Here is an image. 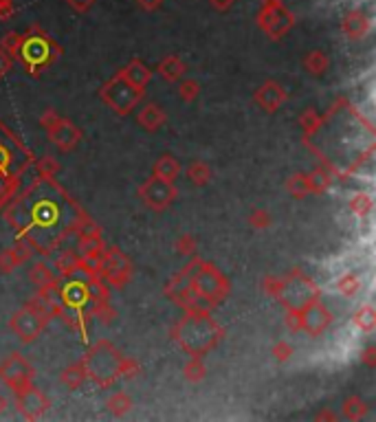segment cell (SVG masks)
<instances>
[{
	"instance_id": "obj_26",
	"label": "cell",
	"mask_w": 376,
	"mask_h": 422,
	"mask_svg": "<svg viewBox=\"0 0 376 422\" xmlns=\"http://www.w3.org/2000/svg\"><path fill=\"white\" fill-rule=\"evenodd\" d=\"M323 122H326V117H321L314 108H306L299 117V126H301V130H304V139H312L314 135H317V132L323 128Z\"/></svg>"
},
{
	"instance_id": "obj_47",
	"label": "cell",
	"mask_w": 376,
	"mask_h": 422,
	"mask_svg": "<svg viewBox=\"0 0 376 422\" xmlns=\"http://www.w3.org/2000/svg\"><path fill=\"white\" fill-rule=\"evenodd\" d=\"M271 354L280 361V363H284V361H288L290 356H293V345H290L288 341H277L271 347Z\"/></svg>"
},
{
	"instance_id": "obj_13",
	"label": "cell",
	"mask_w": 376,
	"mask_h": 422,
	"mask_svg": "<svg viewBox=\"0 0 376 422\" xmlns=\"http://www.w3.org/2000/svg\"><path fill=\"white\" fill-rule=\"evenodd\" d=\"M178 191L174 187V183L169 180H163L159 176H150L145 183L139 187V198L143 200V204L152 211H165L172 207V202L176 200Z\"/></svg>"
},
{
	"instance_id": "obj_48",
	"label": "cell",
	"mask_w": 376,
	"mask_h": 422,
	"mask_svg": "<svg viewBox=\"0 0 376 422\" xmlns=\"http://www.w3.org/2000/svg\"><path fill=\"white\" fill-rule=\"evenodd\" d=\"M286 325H288V330H293V332L301 330V312H299V308H286Z\"/></svg>"
},
{
	"instance_id": "obj_24",
	"label": "cell",
	"mask_w": 376,
	"mask_h": 422,
	"mask_svg": "<svg viewBox=\"0 0 376 422\" xmlns=\"http://www.w3.org/2000/svg\"><path fill=\"white\" fill-rule=\"evenodd\" d=\"M121 73H124V77H126L130 84H135V86L141 88V90H145V86H148L150 79H152L150 68L145 66L141 59H132V62H130L126 68H121Z\"/></svg>"
},
{
	"instance_id": "obj_53",
	"label": "cell",
	"mask_w": 376,
	"mask_h": 422,
	"mask_svg": "<svg viewBox=\"0 0 376 422\" xmlns=\"http://www.w3.org/2000/svg\"><path fill=\"white\" fill-rule=\"evenodd\" d=\"M317 418L319 420H335V416L330 412H321V414H317Z\"/></svg>"
},
{
	"instance_id": "obj_34",
	"label": "cell",
	"mask_w": 376,
	"mask_h": 422,
	"mask_svg": "<svg viewBox=\"0 0 376 422\" xmlns=\"http://www.w3.org/2000/svg\"><path fill=\"white\" fill-rule=\"evenodd\" d=\"M286 191L293 198H304L310 194V183H308V174H293V176H288L286 180Z\"/></svg>"
},
{
	"instance_id": "obj_29",
	"label": "cell",
	"mask_w": 376,
	"mask_h": 422,
	"mask_svg": "<svg viewBox=\"0 0 376 422\" xmlns=\"http://www.w3.org/2000/svg\"><path fill=\"white\" fill-rule=\"evenodd\" d=\"M361 277L357 273H344L335 284V291L344 297H355L361 291Z\"/></svg>"
},
{
	"instance_id": "obj_18",
	"label": "cell",
	"mask_w": 376,
	"mask_h": 422,
	"mask_svg": "<svg viewBox=\"0 0 376 422\" xmlns=\"http://www.w3.org/2000/svg\"><path fill=\"white\" fill-rule=\"evenodd\" d=\"M260 25L262 29L271 35V38H280V35H284L290 25H293V16L286 14V11L280 7V5H273L271 11H264V14L260 16Z\"/></svg>"
},
{
	"instance_id": "obj_10",
	"label": "cell",
	"mask_w": 376,
	"mask_h": 422,
	"mask_svg": "<svg viewBox=\"0 0 376 422\" xmlns=\"http://www.w3.org/2000/svg\"><path fill=\"white\" fill-rule=\"evenodd\" d=\"M205 260H200V258H196L194 256L183 269H180L172 280H169L167 284H165V288H163V293H165V297H169L174 301V304L178 306V308H183V310H194V308H205V306H200V301L194 297V293H191V286H189V282H191V275L196 273L198 269H200V264H203Z\"/></svg>"
},
{
	"instance_id": "obj_8",
	"label": "cell",
	"mask_w": 376,
	"mask_h": 422,
	"mask_svg": "<svg viewBox=\"0 0 376 422\" xmlns=\"http://www.w3.org/2000/svg\"><path fill=\"white\" fill-rule=\"evenodd\" d=\"M100 97L115 115L126 117L132 113V108H137V104L143 99V90L137 88L135 84H130L124 77V73L119 70V73H115L100 88Z\"/></svg>"
},
{
	"instance_id": "obj_16",
	"label": "cell",
	"mask_w": 376,
	"mask_h": 422,
	"mask_svg": "<svg viewBox=\"0 0 376 422\" xmlns=\"http://www.w3.org/2000/svg\"><path fill=\"white\" fill-rule=\"evenodd\" d=\"M14 396H16V407L24 420H38L46 414V409L51 407L48 398L40 390H35L33 383L27 385V387L16 390Z\"/></svg>"
},
{
	"instance_id": "obj_20",
	"label": "cell",
	"mask_w": 376,
	"mask_h": 422,
	"mask_svg": "<svg viewBox=\"0 0 376 422\" xmlns=\"http://www.w3.org/2000/svg\"><path fill=\"white\" fill-rule=\"evenodd\" d=\"M38 297L48 306V310L53 312V319L59 317V312H62V308H64V295H62V282H59L57 277L53 282H48V284L38 288Z\"/></svg>"
},
{
	"instance_id": "obj_50",
	"label": "cell",
	"mask_w": 376,
	"mask_h": 422,
	"mask_svg": "<svg viewBox=\"0 0 376 422\" xmlns=\"http://www.w3.org/2000/svg\"><path fill=\"white\" fill-rule=\"evenodd\" d=\"M361 358H363V363H366L368 367H376V347L374 345L366 347V352L361 354Z\"/></svg>"
},
{
	"instance_id": "obj_52",
	"label": "cell",
	"mask_w": 376,
	"mask_h": 422,
	"mask_svg": "<svg viewBox=\"0 0 376 422\" xmlns=\"http://www.w3.org/2000/svg\"><path fill=\"white\" fill-rule=\"evenodd\" d=\"M229 5H232V0H214V7L216 9H227Z\"/></svg>"
},
{
	"instance_id": "obj_27",
	"label": "cell",
	"mask_w": 376,
	"mask_h": 422,
	"mask_svg": "<svg viewBox=\"0 0 376 422\" xmlns=\"http://www.w3.org/2000/svg\"><path fill=\"white\" fill-rule=\"evenodd\" d=\"M59 381H62V385H66L68 390H77V387H82V385L88 381L86 370H84L82 361H77V363L68 365L62 374H59Z\"/></svg>"
},
{
	"instance_id": "obj_30",
	"label": "cell",
	"mask_w": 376,
	"mask_h": 422,
	"mask_svg": "<svg viewBox=\"0 0 376 422\" xmlns=\"http://www.w3.org/2000/svg\"><path fill=\"white\" fill-rule=\"evenodd\" d=\"M29 280H31V284L35 286V288H40V286H44V284H48V282H53L55 280V273H53V269H51V264H46V262H42V260H38L31 267V271H29Z\"/></svg>"
},
{
	"instance_id": "obj_25",
	"label": "cell",
	"mask_w": 376,
	"mask_h": 422,
	"mask_svg": "<svg viewBox=\"0 0 376 422\" xmlns=\"http://www.w3.org/2000/svg\"><path fill=\"white\" fill-rule=\"evenodd\" d=\"M152 174L163 178V180H169V183H174V180L178 178V174H180V165H178V161L174 159L172 154H163L161 159L154 163Z\"/></svg>"
},
{
	"instance_id": "obj_14",
	"label": "cell",
	"mask_w": 376,
	"mask_h": 422,
	"mask_svg": "<svg viewBox=\"0 0 376 422\" xmlns=\"http://www.w3.org/2000/svg\"><path fill=\"white\" fill-rule=\"evenodd\" d=\"M33 376H35V372H33L31 363L18 352L7 356L3 363H0V381H3L11 392L31 385Z\"/></svg>"
},
{
	"instance_id": "obj_23",
	"label": "cell",
	"mask_w": 376,
	"mask_h": 422,
	"mask_svg": "<svg viewBox=\"0 0 376 422\" xmlns=\"http://www.w3.org/2000/svg\"><path fill=\"white\" fill-rule=\"evenodd\" d=\"M159 75L163 81H169V84H174L178 79H183L185 75V62L180 59L178 55H167L165 59H161L159 62Z\"/></svg>"
},
{
	"instance_id": "obj_31",
	"label": "cell",
	"mask_w": 376,
	"mask_h": 422,
	"mask_svg": "<svg viewBox=\"0 0 376 422\" xmlns=\"http://www.w3.org/2000/svg\"><path fill=\"white\" fill-rule=\"evenodd\" d=\"M352 323L361 332H372L376 328V310H374V306H370V304L361 306L352 315Z\"/></svg>"
},
{
	"instance_id": "obj_41",
	"label": "cell",
	"mask_w": 376,
	"mask_h": 422,
	"mask_svg": "<svg viewBox=\"0 0 376 422\" xmlns=\"http://www.w3.org/2000/svg\"><path fill=\"white\" fill-rule=\"evenodd\" d=\"M20 258L16 256V251L14 249H3L0 251V273L3 275H9V273H14L18 267H20Z\"/></svg>"
},
{
	"instance_id": "obj_42",
	"label": "cell",
	"mask_w": 376,
	"mask_h": 422,
	"mask_svg": "<svg viewBox=\"0 0 376 422\" xmlns=\"http://www.w3.org/2000/svg\"><path fill=\"white\" fill-rule=\"evenodd\" d=\"M282 288H284V277H264L262 280V291L266 293V297H271L275 301H280Z\"/></svg>"
},
{
	"instance_id": "obj_44",
	"label": "cell",
	"mask_w": 376,
	"mask_h": 422,
	"mask_svg": "<svg viewBox=\"0 0 376 422\" xmlns=\"http://www.w3.org/2000/svg\"><path fill=\"white\" fill-rule=\"evenodd\" d=\"M196 249H198V242H196V238L189 236V233H183L178 240H176V253L178 256H196Z\"/></svg>"
},
{
	"instance_id": "obj_4",
	"label": "cell",
	"mask_w": 376,
	"mask_h": 422,
	"mask_svg": "<svg viewBox=\"0 0 376 422\" xmlns=\"http://www.w3.org/2000/svg\"><path fill=\"white\" fill-rule=\"evenodd\" d=\"M33 163L27 146L0 122V211L22 187V176Z\"/></svg>"
},
{
	"instance_id": "obj_3",
	"label": "cell",
	"mask_w": 376,
	"mask_h": 422,
	"mask_svg": "<svg viewBox=\"0 0 376 422\" xmlns=\"http://www.w3.org/2000/svg\"><path fill=\"white\" fill-rule=\"evenodd\" d=\"M86 376L95 381L100 387H111L117 378H135L139 376L141 365L135 358L124 356L111 341H97L82 358Z\"/></svg>"
},
{
	"instance_id": "obj_51",
	"label": "cell",
	"mask_w": 376,
	"mask_h": 422,
	"mask_svg": "<svg viewBox=\"0 0 376 422\" xmlns=\"http://www.w3.org/2000/svg\"><path fill=\"white\" fill-rule=\"evenodd\" d=\"M70 3H73V7H75V9L84 11V9H86V7L93 3V0H70Z\"/></svg>"
},
{
	"instance_id": "obj_6",
	"label": "cell",
	"mask_w": 376,
	"mask_h": 422,
	"mask_svg": "<svg viewBox=\"0 0 376 422\" xmlns=\"http://www.w3.org/2000/svg\"><path fill=\"white\" fill-rule=\"evenodd\" d=\"M51 319H53V312L48 310V306L38 295H35L20 310H16L14 315H11L9 328L14 330L20 343H33L46 330V325L51 323Z\"/></svg>"
},
{
	"instance_id": "obj_37",
	"label": "cell",
	"mask_w": 376,
	"mask_h": 422,
	"mask_svg": "<svg viewBox=\"0 0 376 422\" xmlns=\"http://www.w3.org/2000/svg\"><path fill=\"white\" fill-rule=\"evenodd\" d=\"M304 68L308 70L310 75H323L326 68H328V57H326V53L321 51H312L306 59H304Z\"/></svg>"
},
{
	"instance_id": "obj_43",
	"label": "cell",
	"mask_w": 376,
	"mask_h": 422,
	"mask_svg": "<svg viewBox=\"0 0 376 422\" xmlns=\"http://www.w3.org/2000/svg\"><path fill=\"white\" fill-rule=\"evenodd\" d=\"M249 224L256 229V231H266V229L273 224V218L266 209H253L249 215Z\"/></svg>"
},
{
	"instance_id": "obj_11",
	"label": "cell",
	"mask_w": 376,
	"mask_h": 422,
	"mask_svg": "<svg viewBox=\"0 0 376 422\" xmlns=\"http://www.w3.org/2000/svg\"><path fill=\"white\" fill-rule=\"evenodd\" d=\"M40 126L46 130L48 139L59 152H73L82 143V130L68 119L59 117L55 111H46L40 117Z\"/></svg>"
},
{
	"instance_id": "obj_19",
	"label": "cell",
	"mask_w": 376,
	"mask_h": 422,
	"mask_svg": "<svg viewBox=\"0 0 376 422\" xmlns=\"http://www.w3.org/2000/svg\"><path fill=\"white\" fill-rule=\"evenodd\" d=\"M79 262H82V258H79V253L75 249H64V251H59L53 256L51 269H53L57 280H66V277L77 275Z\"/></svg>"
},
{
	"instance_id": "obj_12",
	"label": "cell",
	"mask_w": 376,
	"mask_h": 422,
	"mask_svg": "<svg viewBox=\"0 0 376 422\" xmlns=\"http://www.w3.org/2000/svg\"><path fill=\"white\" fill-rule=\"evenodd\" d=\"M319 295H321L319 286L301 269H295L288 277H284L280 304H284L286 308H304L308 301L317 299Z\"/></svg>"
},
{
	"instance_id": "obj_54",
	"label": "cell",
	"mask_w": 376,
	"mask_h": 422,
	"mask_svg": "<svg viewBox=\"0 0 376 422\" xmlns=\"http://www.w3.org/2000/svg\"><path fill=\"white\" fill-rule=\"evenodd\" d=\"M5 409H7V398H5L3 394H0V414H3Z\"/></svg>"
},
{
	"instance_id": "obj_7",
	"label": "cell",
	"mask_w": 376,
	"mask_h": 422,
	"mask_svg": "<svg viewBox=\"0 0 376 422\" xmlns=\"http://www.w3.org/2000/svg\"><path fill=\"white\" fill-rule=\"evenodd\" d=\"M55 57H59V46L38 29H33L29 35H24L20 40L18 59L33 77L38 75L40 68H46L51 64Z\"/></svg>"
},
{
	"instance_id": "obj_40",
	"label": "cell",
	"mask_w": 376,
	"mask_h": 422,
	"mask_svg": "<svg viewBox=\"0 0 376 422\" xmlns=\"http://www.w3.org/2000/svg\"><path fill=\"white\" fill-rule=\"evenodd\" d=\"M200 95V84L196 79H183L178 84V97L185 104H194Z\"/></svg>"
},
{
	"instance_id": "obj_9",
	"label": "cell",
	"mask_w": 376,
	"mask_h": 422,
	"mask_svg": "<svg viewBox=\"0 0 376 422\" xmlns=\"http://www.w3.org/2000/svg\"><path fill=\"white\" fill-rule=\"evenodd\" d=\"M95 269H97V275L113 288H124L132 277V262L117 247H104Z\"/></svg>"
},
{
	"instance_id": "obj_17",
	"label": "cell",
	"mask_w": 376,
	"mask_h": 422,
	"mask_svg": "<svg viewBox=\"0 0 376 422\" xmlns=\"http://www.w3.org/2000/svg\"><path fill=\"white\" fill-rule=\"evenodd\" d=\"M253 99H256V104L262 108V111L275 113V111H280V106L288 99V93H286V88L282 86V84H277L275 79H269L256 90Z\"/></svg>"
},
{
	"instance_id": "obj_36",
	"label": "cell",
	"mask_w": 376,
	"mask_h": 422,
	"mask_svg": "<svg viewBox=\"0 0 376 422\" xmlns=\"http://www.w3.org/2000/svg\"><path fill=\"white\" fill-rule=\"evenodd\" d=\"M346 33L350 35V40H361L363 35L368 33L370 29V22L363 18L361 14H352L348 20H346V25H344Z\"/></svg>"
},
{
	"instance_id": "obj_33",
	"label": "cell",
	"mask_w": 376,
	"mask_h": 422,
	"mask_svg": "<svg viewBox=\"0 0 376 422\" xmlns=\"http://www.w3.org/2000/svg\"><path fill=\"white\" fill-rule=\"evenodd\" d=\"M341 409H344L346 418H350V420H361V418H366L368 412H370L368 403L363 401V398H359V396H348L346 401H344Z\"/></svg>"
},
{
	"instance_id": "obj_28",
	"label": "cell",
	"mask_w": 376,
	"mask_h": 422,
	"mask_svg": "<svg viewBox=\"0 0 376 422\" xmlns=\"http://www.w3.org/2000/svg\"><path fill=\"white\" fill-rule=\"evenodd\" d=\"M212 176H214L212 167H209V163H205V161H194L187 167V178L196 187H205L212 180Z\"/></svg>"
},
{
	"instance_id": "obj_22",
	"label": "cell",
	"mask_w": 376,
	"mask_h": 422,
	"mask_svg": "<svg viewBox=\"0 0 376 422\" xmlns=\"http://www.w3.org/2000/svg\"><path fill=\"white\" fill-rule=\"evenodd\" d=\"M335 172L328 165H319L308 174V183H310V194H323L335 185Z\"/></svg>"
},
{
	"instance_id": "obj_5",
	"label": "cell",
	"mask_w": 376,
	"mask_h": 422,
	"mask_svg": "<svg viewBox=\"0 0 376 422\" xmlns=\"http://www.w3.org/2000/svg\"><path fill=\"white\" fill-rule=\"evenodd\" d=\"M189 286H191L194 297L200 301V306L209 308V310L218 304H223L229 297V293H232V282H229V277L212 262L200 264V269L191 275Z\"/></svg>"
},
{
	"instance_id": "obj_15",
	"label": "cell",
	"mask_w": 376,
	"mask_h": 422,
	"mask_svg": "<svg viewBox=\"0 0 376 422\" xmlns=\"http://www.w3.org/2000/svg\"><path fill=\"white\" fill-rule=\"evenodd\" d=\"M299 312H301V330L310 336H321L332 325V312L323 306V301L319 297L308 301L304 308H299Z\"/></svg>"
},
{
	"instance_id": "obj_39",
	"label": "cell",
	"mask_w": 376,
	"mask_h": 422,
	"mask_svg": "<svg viewBox=\"0 0 376 422\" xmlns=\"http://www.w3.org/2000/svg\"><path fill=\"white\" fill-rule=\"evenodd\" d=\"M59 161H55L53 156H42V159L35 161V172H38V176L42 178H55L59 174Z\"/></svg>"
},
{
	"instance_id": "obj_45",
	"label": "cell",
	"mask_w": 376,
	"mask_h": 422,
	"mask_svg": "<svg viewBox=\"0 0 376 422\" xmlns=\"http://www.w3.org/2000/svg\"><path fill=\"white\" fill-rule=\"evenodd\" d=\"M11 249L16 251V256L20 258V262H29V260L35 256V247H33L24 236H18V238H16V244L11 247Z\"/></svg>"
},
{
	"instance_id": "obj_1",
	"label": "cell",
	"mask_w": 376,
	"mask_h": 422,
	"mask_svg": "<svg viewBox=\"0 0 376 422\" xmlns=\"http://www.w3.org/2000/svg\"><path fill=\"white\" fill-rule=\"evenodd\" d=\"M3 213L11 229L35 247V256L48 258L75 236L84 209L55 178L38 176L11 196Z\"/></svg>"
},
{
	"instance_id": "obj_21",
	"label": "cell",
	"mask_w": 376,
	"mask_h": 422,
	"mask_svg": "<svg viewBox=\"0 0 376 422\" xmlns=\"http://www.w3.org/2000/svg\"><path fill=\"white\" fill-rule=\"evenodd\" d=\"M137 122H139V126H141L143 130L156 132L161 126H165L167 115H165V111H163L159 104L150 102V104H145V106L141 108V113L137 115Z\"/></svg>"
},
{
	"instance_id": "obj_32",
	"label": "cell",
	"mask_w": 376,
	"mask_h": 422,
	"mask_svg": "<svg viewBox=\"0 0 376 422\" xmlns=\"http://www.w3.org/2000/svg\"><path fill=\"white\" fill-rule=\"evenodd\" d=\"M348 207H350V211L357 215V218H366V215L372 213L374 200H372V196L368 194V191H357V194L350 198Z\"/></svg>"
},
{
	"instance_id": "obj_38",
	"label": "cell",
	"mask_w": 376,
	"mask_h": 422,
	"mask_svg": "<svg viewBox=\"0 0 376 422\" xmlns=\"http://www.w3.org/2000/svg\"><path fill=\"white\" fill-rule=\"evenodd\" d=\"M205 374H207V367H205L203 358H198V356H191L189 363L183 367V376L189 383H200L205 378Z\"/></svg>"
},
{
	"instance_id": "obj_2",
	"label": "cell",
	"mask_w": 376,
	"mask_h": 422,
	"mask_svg": "<svg viewBox=\"0 0 376 422\" xmlns=\"http://www.w3.org/2000/svg\"><path fill=\"white\" fill-rule=\"evenodd\" d=\"M169 334L185 354L203 358L220 343L225 328L212 317L209 308H194L185 310V315L172 325Z\"/></svg>"
},
{
	"instance_id": "obj_46",
	"label": "cell",
	"mask_w": 376,
	"mask_h": 422,
	"mask_svg": "<svg viewBox=\"0 0 376 422\" xmlns=\"http://www.w3.org/2000/svg\"><path fill=\"white\" fill-rule=\"evenodd\" d=\"M20 35L16 33H7L3 40H0V51H5L11 57H18V49H20Z\"/></svg>"
},
{
	"instance_id": "obj_35",
	"label": "cell",
	"mask_w": 376,
	"mask_h": 422,
	"mask_svg": "<svg viewBox=\"0 0 376 422\" xmlns=\"http://www.w3.org/2000/svg\"><path fill=\"white\" fill-rule=\"evenodd\" d=\"M106 407H108V412H111L113 416L121 418V416H126L132 409V398L126 392H117V394H113L111 398H108Z\"/></svg>"
},
{
	"instance_id": "obj_49",
	"label": "cell",
	"mask_w": 376,
	"mask_h": 422,
	"mask_svg": "<svg viewBox=\"0 0 376 422\" xmlns=\"http://www.w3.org/2000/svg\"><path fill=\"white\" fill-rule=\"evenodd\" d=\"M11 66H14V57L7 55L5 51H0V79H3L9 73Z\"/></svg>"
}]
</instances>
